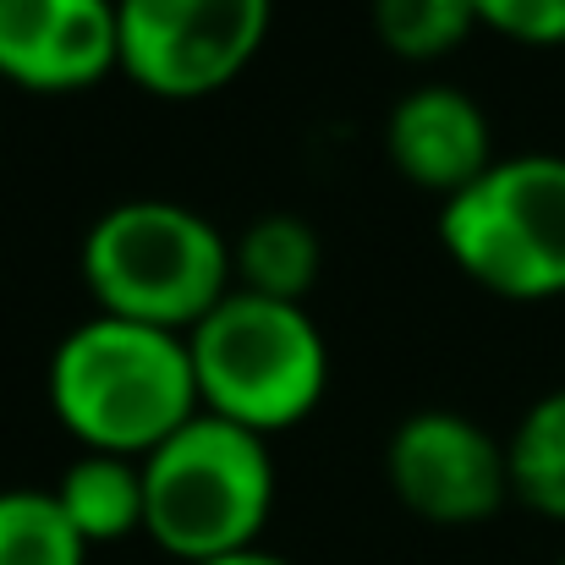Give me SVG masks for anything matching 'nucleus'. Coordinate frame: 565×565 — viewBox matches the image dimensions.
Masks as SVG:
<instances>
[{
  "instance_id": "obj_1",
  "label": "nucleus",
  "mask_w": 565,
  "mask_h": 565,
  "mask_svg": "<svg viewBox=\"0 0 565 565\" xmlns=\"http://www.w3.org/2000/svg\"><path fill=\"white\" fill-rule=\"evenodd\" d=\"M50 406L77 445L143 461L203 412L188 335L110 313L66 330L50 352Z\"/></svg>"
},
{
  "instance_id": "obj_2",
  "label": "nucleus",
  "mask_w": 565,
  "mask_h": 565,
  "mask_svg": "<svg viewBox=\"0 0 565 565\" xmlns=\"http://www.w3.org/2000/svg\"><path fill=\"white\" fill-rule=\"evenodd\" d=\"M198 406L247 434H280L313 417L330 384V347L302 302L225 291L188 330Z\"/></svg>"
},
{
  "instance_id": "obj_3",
  "label": "nucleus",
  "mask_w": 565,
  "mask_h": 565,
  "mask_svg": "<svg viewBox=\"0 0 565 565\" xmlns=\"http://www.w3.org/2000/svg\"><path fill=\"white\" fill-rule=\"evenodd\" d=\"M143 533L182 565L258 550L275 511V461L258 434L198 412L143 461Z\"/></svg>"
},
{
  "instance_id": "obj_4",
  "label": "nucleus",
  "mask_w": 565,
  "mask_h": 565,
  "mask_svg": "<svg viewBox=\"0 0 565 565\" xmlns=\"http://www.w3.org/2000/svg\"><path fill=\"white\" fill-rule=\"evenodd\" d=\"M83 286L110 319L188 335L231 291V247L188 203L132 198L88 225Z\"/></svg>"
},
{
  "instance_id": "obj_5",
  "label": "nucleus",
  "mask_w": 565,
  "mask_h": 565,
  "mask_svg": "<svg viewBox=\"0 0 565 565\" xmlns=\"http://www.w3.org/2000/svg\"><path fill=\"white\" fill-rule=\"evenodd\" d=\"M439 242L472 286L505 302L565 297V154L494 160L439 203Z\"/></svg>"
},
{
  "instance_id": "obj_6",
  "label": "nucleus",
  "mask_w": 565,
  "mask_h": 565,
  "mask_svg": "<svg viewBox=\"0 0 565 565\" xmlns=\"http://www.w3.org/2000/svg\"><path fill=\"white\" fill-rule=\"evenodd\" d=\"M275 0H116L121 72L160 99L236 83L269 39Z\"/></svg>"
},
{
  "instance_id": "obj_7",
  "label": "nucleus",
  "mask_w": 565,
  "mask_h": 565,
  "mask_svg": "<svg viewBox=\"0 0 565 565\" xmlns=\"http://www.w3.org/2000/svg\"><path fill=\"white\" fill-rule=\"evenodd\" d=\"M384 478H390V494L412 516L439 522V527L489 522L511 500L505 445L483 423L445 406H428L395 423L384 445Z\"/></svg>"
},
{
  "instance_id": "obj_8",
  "label": "nucleus",
  "mask_w": 565,
  "mask_h": 565,
  "mask_svg": "<svg viewBox=\"0 0 565 565\" xmlns=\"http://www.w3.org/2000/svg\"><path fill=\"white\" fill-rule=\"evenodd\" d=\"M121 66L116 0H0V77L77 94Z\"/></svg>"
},
{
  "instance_id": "obj_9",
  "label": "nucleus",
  "mask_w": 565,
  "mask_h": 565,
  "mask_svg": "<svg viewBox=\"0 0 565 565\" xmlns=\"http://www.w3.org/2000/svg\"><path fill=\"white\" fill-rule=\"evenodd\" d=\"M384 154L412 188L456 198L494 166V127L467 88L423 83L395 99L384 121Z\"/></svg>"
},
{
  "instance_id": "obj_10",
  "label": "nucleus",
  "mask_w": 565,
  "mask_h": 565,
  "mask_svg": "<svg viewBox=\"0 0 565 565\" xmlns=\"http://www.w3.org/2000/svg\"><path fill=\"white\" fill-rule=\"evenodd\" d=\"M55 505L66 511V522L77 527V539L88 550L94 544H121V539L143 533V467L132 456L83 450L61 472Z\"/></svg>"
},
{
  "instance_id": "obj_11",
  "label": "nucleus",
  "mask_w": 565,
  "mask_h": 565,
  "mask_svg": "<svg viewBox=\"0 0 565 565\" xmlns=\"http://www.w3.org/2000/svg\"><path fill=\"white\" fill-rule=\"evenodd\" d=\"M319 264H324V247L302 214H258L231 253L236 291H258L275 302H302L319 280Z\"/></svg>"
},
{
  "instance_id": "obj_12",
  "label": "nucleus",
  "mask_w": 565,
  "mask_h": 565,
  "mask_svg": "<svg viewBox=\"0 0 565 565\" xmlns=\"http://www.w3.org/2000/svg\"><path fill=\"white\" fill-rule=\"evenodd\" d=\"M505 456H511V500H522L550 522H565V384L522 412L516 434L505 439Z\"/></svg>"
},
{
  "instance_id": "obj_13",
  "label": "nucleus",
  "mask_w": 565,
  "mask_h": 565,
  "mask_svg": "<svg viewBox=\"0 0 565 565\" xmlns=\"http://www.w3.org/2000/svg\"><path fill=\"white\" fill-rule=\"evenodd\" d=\"M0 565H88L55 489H0Z\"/></svg>"
},
{
  "instance_id": "obj_14",
  "label": "nucleus",
  "mask_w": 565,
  "mask_h": 565,
  "mask_svg": "<svg viewBox=\"0 0 565 565\" xmlns=\"http://www.w3.org/2000/svg\"><path fill=\"white\" fill-rule=\"evenodd\" d=\"M478 28L472 0H374L379 44L401 61H439Z\"/></svg>"
},
{
  "instance_id": "obj_15",
  "label": "nucleus",
  "mask_w": 565,
  "mask_h": 565,
  "mask_svg": "<svg viewBox=\"0 0 565 565\" xmlns=\"http://www.w3.org/2000/svg\"><path fill=\"white\" fill-rule=\"evenodd\" d=\"M478 22L516 44H565V0H472Z\"/></svg>"
},
{
  "instance_id": "obj_16",
  "label": "nucleus",
  "mask_w": 565,
  "mask_h": 565,
  "mask_svg": "<svg viewBox=\"0 0 565 565\" xmlns=\"http://www.w3.org/2000/svg\"><path fill=\"white\" fill-rule=\"evenodd\" d=\"M203 565H291L286 555H269V550H242V555H225V561H203Z\"/></svg>"
},
{
  "instance_id": "obj_17",
  "label": "nucleus",
  "mask_w": 565,
  "mask_h": 565,
  "mask_svg": "<svg viewBox=\"0 0 565 565\" xmlns=\"http://www.w3.org/2000/svg\"><path fill=\"white\" fill-rule=\"evenodd\" d=\"M555 565H565V555H561V561H555Z\"/></svg>"
}]
</instances>
